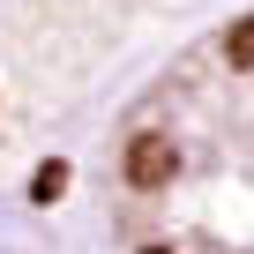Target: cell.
<instances>
[{
  "label": "cell",
  "instance_id": "6da1fadb",
  "mask_svg": "<svg viewBox=\"0 0 254 254\" xmlns=\"http://www.w3.org/2000/svg\"><path fill=\"white\" fill-rule=\"evenodd\" d=\"M127 254H254V8L202 30L120 120Z\"/></svg>",
  "mask_w": 254,
  "mask_h": 254
}]
</instances>
